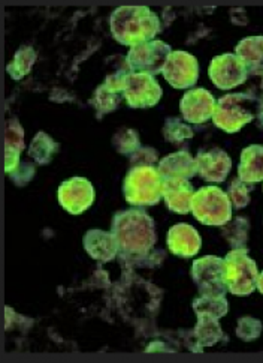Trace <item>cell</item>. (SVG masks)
I'll return each instance as SVG.
<instances>
[{"label":"cell","mask_w":263,"mask_h":363,"mask_svg":"<svg viewBox=\"0 0 263 363\" xmlns=\"http://www.w3.org/2000/svg\"><path fill=\"white\" fill-rule=\"evenodd\" d=\"M163 186L165 177L157 168L153 165L134 167L124 179V199L136 207L154 206L163 197Z\"/></svg>","instance_id":"cell-4"},{"label":"cell","mask_w":263,"mask_h":363,"mask_svg":"<svg viewBox=\"0 0 263 363\" xmlns=\"http://www.w3.org/2000/svg\"><path fill=\"white\" fill-rule=\"evenodd\" d=\"M84 250L87 254L100 263L112 262L120 252L118 243L112 233H107L103 230H88L83 239Z\"/></svg>","instance_id":"cell-16"},{"label":"cell","mask_w":263,"mask_h":363,"mask_svg":"<svg viewBox=\"0 0 263 363\" xmlns=\"http://www.w3.org/2000/svg\"><path fill=\"white\" fill-rule=\"evenodd\" d=\"M257 119L263 123V98L259 102V113H257Z\"/></svg>","instance_id":"cell-37"},{"label":"cell","mask_w":263,"mask_h":363,"mask_svg":"<svg viewBox=\"0 0 263 363\" xmlns=\"http://www.w3.org/2000/svg\"><path fill=\"white\" fill-rule=\"evenodd\" d=\"M36 62V51L32 47H21L8 67L6 71L14 80H21L28 75Z\"/></svg>","instance_id":"cell-26"},{"label":"cell","mask_w":263,"mask_h":363,"mask_svg":"<svg viewBox=\"0 0 263 363\" xmlns=\"http://www.w3.org/2000/svg\"><path fill=\"white\" fill-rule=\"evenodd\" d=\"M180 108L182 118L189 123H205L213 119L216 110V99L206 89H192L182 96Z\"/></svg>","instance_id":"cell-13"},{"label":"cell","mask_w":263,"mask_h":363,"mask_svg":"<svg viewBox=\"0 0 263 363\" xmlns=\"http://www.w3.org/2000/svg\"><path fill=\"white\" fill-rule=\"evenodd\" d=\"M235 55L238 56L248 71L263 69V36H248L236 45Z\"/></svg>","instance_id":"cell-21"},{"label":"cell","mask_w":263,"mask_h":363,"mask_svg":"<svg viewBox=\"0 0 263 363\" xmlns=\"http://www.w3.org/2000/svg\"><path fill=\"white\" fill-rule=\"evenodd\" d=\"M111 233L120 252L124 255H141L153 250L157 242L153 218L141 209H130L115 213Z\"/></svg>","instance_id":"cell-1"},{"label":"cell","mask_w":263,"mask_h":363,"mask_svg":"<svg viewBox=\"0 0 263 363\" xmlns=\"http://www.w3.org/2000/svg\"><path fill=\"white\" fill-rule=\"evenodd\" d=\"M59 201L66 212L81 215L95 201V188L84 177H72L59 188Z\"/></svg>","instance_id":"cell-12"},{"label":"cell","mask_w":263,"mask_h":363,"mask_svg":"<svg viewBox=\"0 0 263 363\" xmlns=\"http://www.w3.org/2000/svg\"><path fill=\"white\" fill-rule=\"evenodd\" d=\"M120 255V262L123 263L124 267H153V266H159L163 258H165V251H150L147 254H141V255H124V254H118Z\"/></svg>","instance_id":"cell-30"},{"label":"cell","mask_w":263,"mask_h":363,"mask_svg":"<svg viewBox=\"0 0 263 363\" xmlns=\"http://www.w3.org/2000/svg\"><path fill=\"white\" fill-rule=\"evenodd\" d=\"M259 270L248 250H232L223 258V279L235 296H248L257 289Z\"/></svg>","instance_id":"cell-5"},{"label":"cell","mask_w":263,"mask_h":363,"mask_svg":"<svg viewBox=\"0 0 263 363\" xmlns=\"http://www.w3.org/2000/svg\"><path fill=\"white\" fill-rule=\"evenodd\" d=\"M35 173H36V167L33 164L20 162V165L9 176L17 186H24L35 177Z\"/></svg>","instance_id":"cell-33"},{"label":"cell","mask_w":263,"mask_h":363,"mask_svg":"<svg viewBox=\"0 0 263 363\" xmlns=\"http://www.w3.org/2000/svg\"><path fill=\"white\" fill-rule=\"evenodd\" d=\"M193 185L186 179H165L163 199L170 212L186 215L192 211Z\"/></svg>","instance_id":"cell-17"},{"label":"cell","mask_w":263,"mask_h":363,"mask_svg":"<svg viewBox=\"0 0 263 363\" xmlns=\"http://www.w3.org/2000/svg\"><path fill=\"white\" fill-rule=\"evenodd\" d=\"M192 306L197 317H213L220 320L229 313V302L225 296H201L193 301Z\"/></svg>","instance_id":"cell-24"},{"label":"cell","mask_w":263,"mask_h":363,"mask_svg":"<svg viewBox=\"0 0 263 363\" xmlns=\"http://www.w3.org/2000/svg\"><path fill=\"white\" fill-rule=\"evenodd\" d=\"M263 332V323L255 317H242L236 326V336L244 342L256 341Z\"/></svg>","instance_id":"cell-31"},{"label":"cell","mask_w":263,"mask_h":363,"mask_svg":"<svg viewBox=\"0 0 263 363\" xmlns=\"http://www.w3.org/2000/svg\"><path fill=\"white\" fill-rule=\"evenodd\" d=\"M228 196L230 199L232 206L238 211L244 209V207H247L250 203V189H248L245 182H242L240 177L233 179L230 182L229 189H228Z\"/></svg>","instance_id":"cell-32"},{"label":"cell","mask_w":263,"mask_h":363,"mask_svg":"<svg viewBox=\"0 0 263 363\" xmlns=\"http://www.w3.org/2000/svg\"><path fill=\"white\" fill-rule=\"evenodd\" d=\"M192 213L204 225L221 227L232 219V203L228 192L217 186H205L194 192Z\"/></svg>","instance_id":"cell-6"},{"label":"cell","mask_w":263,"mask_h":363,"mask_svg":"<svg viewBox=\"0 0 263 363\" xmlns=\"http://www.w3.org/2000/svg\"><path fill=\"white\" fill-rule=\"evenodd\" d=\"M59 145L44 131L37 133L29 146V157L37 165H47L59 152Z\"/></svg>","instance_id":"cell-25"},{"label":"cell","mask_w":263,"mask_h":363,"mask_svg":"<svg viewBox=\"0 0 263 363\" xmlns=\"http://www.w3.org/2000/svg\"><path fill=\"white\" fill-rule=\"evenodd\" d=\"M112 145L118 153L127 155V157H132V155H134L139 147H142L138 133L135 129H129V128L120 129V131L114 135Z\"/></svg>","instance_id":"cell-28"},{"label":"cell","mask_w":263,"mask_h":363,"mask_svg":"<svg viewBox=\"0 0 263 363\" xmlns=\"http://www.w3.org/2000/svg\"><path fill=\"white\" fill-rule=\"evenodd\" d=\"M163 90L160 84L150 74L129 72L123 96L132 108H150L160 101Z\"/></svg>","instance_id":"cell-9"},{"label":"cell","mask_w":263,"mask_h":363,"mask_svg":"<svg viewBox=\"0 0 263 363\" xmlns=\"http://www.w3.org/2000/svg\"><path fill=\"white\" fill-rule=\"evenodd\" d=\"M168 248L174 255L190 258L201 251L202 239L197 230L189 224H177L168 231Z\"/></svg>","instance_id":"cell-15"},{"label":"cell","mask_w":263,"mask_h":363,"mask_svg":"<svg viewBox=\"0 0 263 363\" xmlns=\"http://www.w3.org/2000/svg\"><path fill=\"white\" fill-rule=\"evenodd\" d=\"M24 149V129L17 119L6 123L5 134V170L11 174L20 165V153Z\"/></svg>","instance_id":"cell-19"},{"label":"cell","mask_w":263,"mask_h":363,"mask_svg":"<svg viewBox=\"0 0 263 363\" xmlns=\"http://www.w3.org/2000/svg\"><path fill=\"white\" fill-rule=\"evenodd\" d=\"M192 279L201 296H226L228 287L223 279V258L206 255L197 258L192 266Z\"/></svg>","instance_id":"cell-8"},{"label":"cell","mask_w":263,"mask_h":363,"mask_svg":"<svg viewBox=\"0 0 263 363\" xmlns=\"http://www.w3.org/2000/svg\"><path fill=\"white\" fill-rule=\"evenodd\" d=\"M244 84H248L247 92L248 95L255 96L256 99L263 98V69H256V71H248L247 72V80Z\"/></svg>","instance_id":"cell-34"},{"label":"cell","mask_w":263,"mask_h":363,"mask_svg":"<svg viewBox=\"0 0 263 363\" xmlns=\"http://www.w3.org/2000/svg\"><path fill=\"white\" fill-rule=\"evenodd\" d=\"M110 24L115 41L129 47L153 41V38L160 32L159 17L147 6L117 8Z\"/></svg>","instance_id":"cell-2"},{"label":"cell","mask_w":263,"mask_h":363,"mask_svg":"<svg viewBox=\"0 0 263 363\" xmlns=\"http://www.w3.org/2000/svg\"><path fill=\"white\" fill-rule=\"evenodd\" d=\"M250 221L245 216H236L221 225V236L226 239L232 250H245L248 242Z\"/></svg>","instance_id":"cell-23"},{"label":"cell","mask_w":263,"mask_h":363,"mask_svg":"<svg viewBox=\"0 0 263 363\" xmlns=\"http://www.w3.org/2000/svg\"><path fill=\"white\" fill-rule=\"evenodd\" d=\"M238 177L245 184H257L263 180V146L253 145L241 152Z\"/></svg>","instance_id":"cell-20"},{"label":"cell","mask_w":263,"mask_h":363,"mask_svg":"<svg viewBox=\"0 0 263 363\" xmlns=\"http://www.w3.org/2000/svg\"><path fill=\"white\" fill-rule=\"evenodd\" d=\"M134 167H144V165H153L157 161V150L151 147H139L134 155L130 157Z\"/></svg>","instance_id":"cell-35"},{"label":"cell","mask_w":263,"mask_h":363,"mask_svg":"<svg viewBox=\"0 0 263 363\" xmlns=\"http://www.w3.org/2000/svg\"><path fill=\"white\" fill-rule=\"evenodd\" d=\"M209 79L221 90H230L245 83L247 68L236 55H220L214 57L208 68Z\"/></svg>","instance_id":"cell-11"},{"label":"cell","mask_w":263,"mask_h":363,"mask_svg":"<svg viewBox=\"0 0 263 363\" xmlns=\"http://www.w3.org/2000/svg\"><path fill=\"white\" fill-rule=\"evenodd\" d=\"M122 98H124L123 94H117L105 84L99 86L93 95V99H91V106L98 111V119H100L103 114L112 113L114 110H117V107L120 106Z\"/></svg>","instance_id":"cell-27"},{"label":"cell","mask_w":263,"mask_h":363,"mask_svg":"<svg viewBox=\"0 0 263 363\" xmlns=\"http://www.w3.org/2000/svg\"><path fill=\"white\" fill-rule=\"evenodd\" d=\"M193 335L202 348L213 347L221 340H229L223 333L221 326L217 318L213 317H197V323L193 329Z\"/></svg>","instance_id":"cell-22"},{"label":"cell","mask_w":263,"mask_h":363,"mask_svg":"<svg viewBox=\"0 0 263 363\" xmlns=\"http://www.w3.org/2000/svg\"><path fill=\"white\" fill-rule=\"evenodd\" d=\"M173 53L170 47L159 40L142 43L130 48L126 63L130 72L157 75L163 72L166 60Z\"/></svg>","instance_id":"cell-7"},{"label":"cell","mask_w":263,"mask_h":363,"mask_svg":"<svg viewBox=\"0 0 263 363\" xmlns=\"http://www.w3.org/2000/svg\"><path fill=\"white\" fill-rule=\"evenodd\" d=\"M229 16H230V21L235 26H247L248 24L247 11L244 8H232Z\"/></svg>","instance_id":"cell-36"},{"label":"cell","mask_w":263,"mask_h":363,"mask_svg":"<svg viewBox=\"0 0 263 363\" xmlns=\"http://www.w3.org/2000/svg\"><path fill=\"white\" fill-rule=\"evenodd\" d=\"M163 135L165 140L173 143V145H182L184 141H187L193 137V131L192 128L182 121L177 118H169L166 119L163 126Z\"/></svg>","instance_id":"cell-29"},{"label":"cell","mask_w":263,"mask_h":363,"mask_svg":"<svg viewBox=\"0 0 263 363\" xmlns=\"http://www.w3.org/2000/svg\"><path fill=\"white\" fill-rule=\"evenodd\" d=\"M165 80L175 89L193 87L199 79V63L187 51H173L163 68Z\"/></svg>","instance_id":"cell-10"},{"label":"cell","mask_w":263,"mask_h":363,"mask_svg":"<svg viewBox=\"0 0 263 363\" xmlns=\"http://www.w3.org/2000/svg\"><path fill=\"white\" fill-rule=\"evenodd\" d=\"M257 290L263 294V272L259 274V278H257Z\"/></svg>","instance_id":"cell-38"},{"label":"cell","mask_w":263,"mask_h":363,"mask_svg":"<svg viewBox=\"0 0 263 363\" xmlns=\"http://www.w3.org/2000/svg\"><path fill=\"white\" fill-rule=\"evenodd\" d=\"M197 176L206 182L221 184L228 179L232 168V160L229 155L218 147L209 150H199L196 157Z\"/></svg>","instance_id":"cell-14"},{"label":"cell","mask_w":263,"mask_h":363,"mask_svg":"<svg viewBox=\"0 0 263 363\" xmlns=\"http://www.w3.org/2000/svg\"><path fill=\"white\" fill-rule=\"evenodd\" d=\"M259 99L248 94H229L216 102L213 122L228 134L238 133L255 121L259 113Z\"/></svg>","instance_id":"cell-3"},{"label":"cell","mask_w":263,"mask_h":363,"mask_svg":"<svg viewBox=\"0 0 263 363\" xmlns=\"http://www.w3.org/2000/svg\"><path fill=\"white\" fill-rule=\"evenodd\" d=\"M157 170L165 179H186L190 180L197 174L196 158L187 150H180L160 160Z\"/></svg>","instance_id":"cell-18"}]
</instances>
